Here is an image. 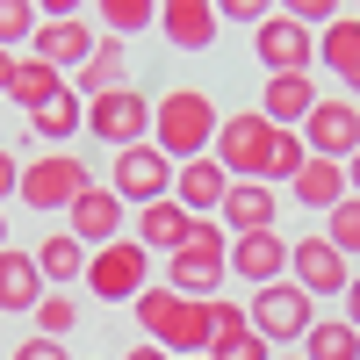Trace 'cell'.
<instances>
[{"mask_svg": "<svg viewBox=\"0 0 360 360\" xmlns=\"http://www.w3.org/2000/svg\"><path fill=\"white\" fill-rule=\"evenodd\" d=\"M130 310H137V324H144V339L166 346L173 360H195V353H209V339H217V295L202 303V295H173V288L159 281V288H144Z\"/></svg>", "mask_w": 360, "mask_h": 360, "instance_id": "cell-1", "label": "cell"}, {"mask_svg": "<svg viewBox=\"0 0 360 360\" xmlns=\"http://www.w3.org/2000/svg\"><path fill=\"white\" fill-rule=\"evenodd\" d=\"M217 123H224V108L209 101V86H173V94H159V101H152V144H159L173 166L209 159V144H217Z\"/></svg>", "mask_w": 360, "mask_h": 360, "instance_id": "cell-2", "label": "cell"}, {"mask_svg": "<svg viewBox=\"0 0 360 360\" xmlns=\"http://www.w3.org/2000/svg\"><path fill=\"white\" fill-rule=\"evenodd\" d=\"M231 231L217 224V217H195L188 224V238H180V252L166 259V288L173 295H224V281H231Z\"/></svg>", "mask_w": 360, "mask_h": 360, "instance_id": "cell-3", "label": "cell"}, {"mask_svg": "<svg viewBox=\"0 0 360 360\" xmlns=\"http://www.w3.org/2000/svg\"><path fill=\"white\" fill-rule=\"evenodd\" d=\"M274 144H281V130L266 123L259 108H238V115H224V123H217L209 159H217L231 180H266V166H274Z\"/></svg>", "mask_w": 360, "mask_h": 360, "instance_id": "cell-4", "label": "cell"}, {"mask_svg": "<svg viewBox=\"0 0 360 360\" xmlns=\"http://www.w3.org/2000/svg\"><path fill=\"white\" fill-rule=\"evenodd\" d=\"M245 317H252V332L266 339V346H303V332L317 324V295H303L295 281H266V288H252V303H245Z\"/></svg>", "mask_w": 360, "mask_h": 360, "instance_id": "cell-5", "label": "cell"}, {"mask_svg": "<svg viewBox=\"0 0 360 360\" xmlns=\"http://www.w3.org/2000/svg\"><path fill=\"white\" fill-rule=\"evenodd\" d=\"M144 288H152V252H144L137 238H115V245L86 252V295H101V303H137Z\"/></svg>", "mask_w": 360, "mask_h": 360, "instance_id": "cell-6", "label": "cell"}, {"mask_svg": "<svg viewBox=\"0 0 360 360\" xmlns=\"http://www.w3.org/2000/svg\"><path fill=\"white\" fill-rule=\"evenodd\" d=\"M86 188H94V173H86L79 152H44L22 166V202L29 209H72Z\"/></svg>", "mask_w": 360, "mask_h": 360, "instance_id": "cell-7", "label": "cell"}, {"mask_svg": "<svg viewBox=\"0 0 360 360\" xmlns=\"http://www.w3.org/2000/svg\"><path fill=\"white\" fill-rule=\"evenodd\" d=\"M86 137L115 144V152H130V144H152V101H144L137 86L94 94V101H86Z\"/></svg>", "mask_w": 360, "mask_h": 360, "instance_id": "cell-8", "label": "cell"}, {"mask_svg": "<svg viewBox=\"0 0 360 360\" xmlns=\"http://www.w3.org/2000/svg\"><path fill=\"white\" fill-rule=\"evenodd\" d=\"M295 137H303L310 144V159H353L360 152V101L353 94H324L310 115H303V130H295Z\"/></svg>", "mask_w": 360, "mask_h": 360, "instance_id": "cell-9", "label": "cell"}, {"mask_svg": "<svg viewBox=\"0 0 360 360\" xmlns=\"http://www.w3.org/2000/svg\"><path fill=\"white\" fill-rule=\"evenodd\" d=\"M288 281L295 288H303V295H346V252L332 245V238H295V245H288Z\"/></svg>", "mask_w": 360, "mask_h": 360, "instance_id": "cell-10", "label": "cell"}, {"mask_svg": "<svg viewBox=\"0 0 360 360\" xmlns=\"http://www.w3.org/2000/svg\"><path fill=\"white\" fill-rule=\"evenodd\" d=\"M252 51H259L266 79H274V72H310V58H317V29L288 22V15H266V22L252 29Z\"/></svg>", "mask_w": 360, "mask_h": 360, "instance_id": "cell-11", "label": "cell"}, {"mask_svg": "<svg viewBox=\"0 0 360 360\" xmlns=\"http://www.w3.org/2000/svg\"><path fill=\"white\" fill-rule=\"evenodd\" d=\"M115 195L123 202H166L173 195V159L159 144H130V152H115Z\"/></svg>", "mask_w": 360, "mask_h": 360, "instance_id": "cell-12", "label": "cell"}, {"mask_svg": "<svg viewBox=\"0 0 360 360\" xmlns=\"http://www.w3.org/2000/svg\"><path fill=\"white\" fill-rule=\"evenodd\" d=\"M231 274L238 281H252V288H266V281H288V238L281 231H245V238H231Z\"/></svg>", "mask_w": 360, "mask_h": 360, "instance_id": "cell-13", "label": "cell"}, {"mask_svg": "<svg viewBox=\"0 0 360 360\" xmlns=\"http://www.w3.org/2000/svg\"><path fill=\"white\" fill-rule=\"evenodd\" d=\"M65 231L79 238L86 252L115 245V238H123V195H115V188H86V195L65 209Z\"/></svg>", "mask_w": 360, "mask_h": 360, "instance_id": "cell-14", "label": "cell"}, {"mask_svg": "<svg viewBox=\"0 0 360 360\" xmlns=\"http://www.w3.org/2000/svg\"><path fill=\"white\" fill-rule=\"evenodd\" d=\"M274 217H281V195L266 188V180H231V195H224V209H217V224H224L231 238L274 231Z\"/></svg>", "mask_w": 360, "mask_h": 360, "instance_id": "cell-15", "label": "cell"}, {"mask_svg": "<svg viewBox=\"0 0 360 360\" xmlns=\"http://www.w3.org/2000/svg\"><path fill=\"white\" fill-rule=\"evenodd\" d=\"M159 37L173 51H209L217 44V0H159Z\"/></svg>", "mask_w": 360, "mask_h": 360, "instance_id": "cell-16", "label": "cell"}, {"mask_svg": "<svg viewBox=\"0 0 360 360\" xmlns=\"http://www.w3.org/2000/svg\"><path fill=\"white\" fill-rule=\"evenodd\" d=\"M94 44H101V37H94L86 22H44L37 37H29V58H44L51 72H79L86 58H94Z\"/></svg>", "mask_w": 360, "mask_h": 360, "instance_id": "cell-17", "label": "cell"}, {"mask_svg": "<svg viewBox=\"0 0 360 360\" xmlns=\"http://www.w3.org/2000/svg\"><path fill=\"white\" fill-rule=\"evenodd\" d=\"M317 101H324V94H317L310 72H274V79H266V94H259V115H266L274 130H303V115H310Z\"/></svg>", "mask_w": 360, "mask_h": 360, "instance_id": "cell-18", "label": "cell"}, {"mask_svg": "<svg viewBox=\"0 0 360 360\" xmlns=\"http://www.w3.org/2000/svg\"><path fill=\"white\" fill-rule=\"evenodd\" d=\"M231 195V173L217 159H188V166H173V202L188 209V217H209V209H224Z\"/></svg>", "mask_w": 360, "mask_h": 360, "instance_id": "cell-19", "label": "cell"}, {"mask_svg": "<svg viewBox=\"0 0 360 360\" xmlns=\"http://www.w3.org/2000/svg\"><path fill=\"white\" fill-rule=\"evenodd\" d=\"M44 303V266H37V252H0V310L8 317H29Z\"/></svg>", "mask_w": 360, "mask_h": 360, "instance_id": "cell-20", "label": "cell"}, {"mask_svg": "<svg viewBox=\"0 0 360 360\" xmlns=\"http://www.w3.org/2000/svg\"><path fill=\"white\" fill-rule=\"evenodd\" d=\"M209 360H274V346L252 332V317L238 310V303L217 295V339H209Z\"/></svg>", "mask_w": 360, "mask_h": 360, "instance_id": "cell-21", "label": "cell"}, {"mask_svg": "<svg viewBox=\"0 0 360 360\" xmlns=\"http://www.w3.org/2000/svg\"><path fill=\"white\" fill-rule=\"evenodd\" d=\"M317 58H324V72H332L346 94L360 101V22H332V29H317Z\"/></svg>", "mask_w": 360, "mask_h": 360, "instance_id": "cell-22", "label": "cell"}, {"mask_svg": "<svg viewBox=\"0 0 360 360\" xmlns=\"http://www.w3.org/2000/svg\"><path fill=\"white\" fill-rule=\"evenodd\" d=\"M188 224H195V217H188L173 195H166V202H144V217H137V245L152 252V259H173L180 238H188Z\"/></svg>", "mask_w": 360, "mask_h": 360, "instance_id": "cell-23", "label": "cell"}, {"mask_svg": "<svg viewBox=\"0 0 360 360\" xmlns=\"http://www.w3.org/2000/svg\"><path fill=\"white\" fill-rule=\"evenodd\" d=\"M123 79H130V51H123V37H101V44H94V58L72 72V94L94 101V94H115Z\"/></svg>", "mask_w": 360, "mask_h": 360, "instance_id": "cell-24", "label": "cell"}, {"mask_svg": "<svg viewBox=\"0 0 360 360\" xmlns=\"http://www.w3.org/2000/svg\"><path fill=\"white\" fill-rule=\"evenodd\" d=\"M79 130H86V101L72 94V86H65V94H51L37 115H29V137H37V144H58V152H65Z\"/></svg>", "mask_w": 360, "mask_h": 360, "instance_id": "cell-25", "label": "cell"}, {"mask_svg": "<svg viewBox=\"0 0 360 360\" xmlns=\"http://www.w3.org/2000/svg\"><path fill=\"white\" fill-rule=\"evenodd\" d=\"M288 188H295L303 209H332V202H346V166L339 159H303V173H295Z\"/></svg>", "mask_w": 360, "mask_h": 360, "instance_id": "cell-26", "label": "cell"}, {"mask_svg": "<svg viewBox=\"0 0 360 360\" xmlns=\"http://www.w3.org/2000/svg\"><path fill=\"white\" fill-rule=\"evenodd\" d=\"M37 266H44V281L72 288V281H86V245H79L72 231H51L44 245H37Z\"/></svg>", "mask_w": 360, "mask_h": 360, "instance_id": "cell-27", "label": "cell"}, {"mask_svg": "<svg viewBox=\"0 0 360 360\" xmlns=\"http://www.w3.org/2000/svg\"><path fill=\"white\" fill-rule=\"evenodd\" d=\"M51 94H65V72H51L44 58H15V79H8V101H22L29 115H37Z\"/></svg>", "mask_w": 360, "mask_h": 360, "instance_id": "cell-28", "label": "cell"}, {"mask_svg": "<svg viewBox=\"0 0 360 360\" xmlns=\"http://www.w3.org/2000/svg\"><path fill=\"white\" fill-rule=\"evenodd\" d=\"M295 353H303V360H360V332H353L346 317H317Z\"/></svg>", "mask_w": 360, "mask_h": 360, "instance_id": "cell-29", "label": "cell"}, {"mask_svg": "<svg viewBox=\"0 0 360 360\" xmlns=\"http://www.w3.org/2000/svg\"><path fill=\"white\" fill-rule=\"evenodd\" d=\"M108 37H137V29H159V0H94Z\"/></svg>", "mask_w": 360, "mask_h": 360, "instance_id": "cell-30", "label": "cell"}, {"mask_svg": "<svg viewBox=\"0 0 360 360\" xmlns=\"http://www.w3.org/2000/svg\"><path fill=\"white\" fill-rule=\"evenodd\" d=\"M37 317V339H65L72 324H79V303H72V288H44V303L29 310Z\"/></svg>", "mask_w": 360, "mask_h": 360, "instance_id": "cell-31", "label": "cell"}, {"mask_svg": "<svg viewBox=\"0 0 360 360\" xmlns=\"http://www.w3.org/2000/svg\"><path fill=\"white\" fill-rule=\"evenodd\" d=\"M324 238H332L346 259H360V195H346V202L324 209Z\"/></svg>", "mask_w": 360, "mask_h": 360, "instance_id": "cell-32", "label": "cell"}, {"mask_svg": "<svg viewBox=\"0 0 360 360\" xmlns=\"http://www.w3.org/2000/svg\"><path fill=\"white\" fill-rule=\"evenodd\" d=\"M44 29V15H37V0H0V51H15V44H29Z\"/></svg>", "mask_w": 360, "mask_h": 360, "instance_id": "cell-33", "label": "cell"}, {"mask_svg": "<svg viewBox=\"0 0 360 360\" xmlns=\"http://www.w3.org/2000/svg\"><path fill=\"white\" fill-rule=\"evenodd\" d=\"M303 159H310V144L295 137V130H281V144H274V166H266V188H274V180H295V173H303Z\"/></svg>", "mask_w": 360, "mask_h": 360, "instance_id": "cell-34", "label": "cell"}, {"mask_svg": "<svg viewBox=\"0 0 360 360\" xmlns=\"http://www.w3.org/2000/svg\"><path fill=\"white\" fill-rule=\"evenodd\" d=\"M281 15L303 22V29H332L339 22V0H281Z\"/></svg>", "mask_w": 360, "mask_h": 360, "instance_id": "cell-35", "label": "cell"}, {"mask_svg": "<svg viewBox=\"0 0 360 360\" xmlns=\"http://www.w3.org/2000/svg\"><path fill=\"white\" fill-rule=\"evenodd\" d=\"M266 15H281V0H217V22H245V29H259Z\"/></svg>", "mask_w": 360, "mask_h": 360, "instance_id": "cell-36", "label": "cell"}, {"mask_svg": "<svg viewBox=\"0 0 360 360\" xmlns=\"http://www.w3.org/2000/svg\"><path fill=\"white\" fill-rule=\"evenodd\" d=\"M8 195H22V159L0 144V209H8Z\"/></svg>", "mask_w": 360, "mask_h": 360, "instance_id": "cell-37", "label": "cell"}, {"mask_svg": "<svg viewBox=\"0 0 360 360\" xmlns=\"http://www.w3.org/2000/svg\"><path fill=\"white\" fill-rule=\"evenodd\" d=\"M15 360H65V339H22Z\"/></svg>", "mask_w": 360, "mask_h": 360, "instance_id": "cell-38", "label": "cell"}, {"mask_svg": "<svg viewBox=\"0 0 360 360\" xmlns=\"http://www.w3.org/2000/svg\"><path fill=\"white\" fill-rule=\"evenodd\" d=\"M44 22H79V0H37Z\"/></svg>", "mask_w": 360, "mask_h": 360, "instance_id": "cell-39", "label": "cell"}, {"mask_svg": "<svg viewBox=\"0 0 360 360\" xmlns=\"http://www.w3.org/2000/svg\"><path fill=\"white\" fill-rule=\"evenodd\" d=\"M123 360H173V353H166V346H152V339H137V346H130Z\"/></svg>", "mask_w": 360, "mask_h": 360, "instance_id": "cell-40", "label": "cell"}, {"mask_svg": "<svg viewBox=\"0 0 360 360\" xmlns=\"http://www.w3.org/2000/svg\"><path fill=\"white\" fill-rule=\"evenodd\" d=\"M346 324H353V332H360V274L346 281Z\"/></svg>", "mask_w": 360, "mask_h": 360, "instance_id": "cell-41", "label": "cell"}, {"mask_svg": "<svg viewBox=\"0 0 360 360\" xmlns=\"http://www.w3.org/2000/svg\"><path fill=\"white\" fill-rule=\"evenodd\" d=\"M346 195H360V152L346 159Z\"/></svg>", "mask_w": 360, "mask_h": 360, "instance_id": "cell-42", "label": "cell"}, {"mask_svg": "<svg viewBox=\"0 0 360 360\" xmlns=\"http://www.w3.org/2000/svg\"><path fill=\"white\" fill-rule=\"evenodd\" d=\"M8 79H15V51H0V94H8Z\"/></svg>", "mask_w": 360, "mask_h": 360, "instance_id": "cell-43", "label": "cell"}, {"mask_svg": "<svg viewBox=\"0 0 360 360\" xmlns=\"http://www.w3.org/2000/svg\"><path fill=\"white\" fill-rule=\"evenodd\" d=\"M0 252H8V209H0Z\"/></svg>", "mask_w": 360, "mask_h": 360, "instance_id": "cell-44", "label": "cell"}, {"mask_svg": "<svg viewBox=\"0 0 360 360\" xmlns=\"http://www.w3.org/2000/svg\"><path fill=\"white\" fill-rule=\"evenodd\" d=\"M274 360H303V353H274Z\"/></svg>", "mask_w": 360, "mask_h": 360, "instance_id": "cell-45", "label": "cell"}, {"mask_svg": "<svg viewBox=\"0 0 360 360\" xmlns=\"http://www.w3.org/2000/svg\"><path fill=\"white\" fill-rule=\"evenodd\" d=\"M195 360H209V353H195Z\"/></svg>", "mask_w": 360, "mask_h": 360, "instance_id": "cell-46", "label": "cell"}]
</instances>
